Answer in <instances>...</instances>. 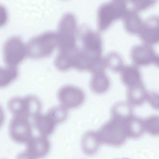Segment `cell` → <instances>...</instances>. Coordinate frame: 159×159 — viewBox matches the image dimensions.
Listing matches in <instances>:
<instances>
[{
    "label": "cell",
    "mask_w": 159,
    "mask_h": 159,
    "mask_svg": "<svg viewBox=\"0 0 159 159\" xmlns=\"http://www.w3.org/2000/svg\"><path fill=\"white\" fill-rule=\"evenodd\" d=\"M3 54L7 66H16L27 55L26 46L19 38L10 37L3 44Z\"/></svg>",
    "instance_id": "5"
},
{
    "label": "cell",
    "mask_w": 159,
    "mask_h": 159,
    "mask_svg": "<svg viewBox=\"0 0 159 159\" xmlns=\"http://www.w3.org/2000/svg\"><path fill=\"white\" fill-rule=\"evenodd\" d=\"M76 22L74 16L67 13L61 18L58 23L57 45L59 51L66 50L75 47Z\"/></svg>",
    "instance_id": "2"
},
{
    "label": "cell",
    "mask_w": 159,
    "mask_h": 159,
    "mask_svg": "<svg viewBox=\"0 0 159 159\" xmlns=\"http://www.w3.org/2000/svg\"></svg>",
    "instance_id": "23"
},
{
    "label": "cell",
    "mask_w": 159,
    "mask_h": 159,
    "mask_svg": "<svg viewBox=\"0 0 159 159\" xmlns=\"http://www.w3.org/2000/svg\"><path fill=\"white\" fill-rule=\"evenodd\" d=\"M130 55L134 64L139 67L155 63L158 55L153 46L142 42L132 48Z\"/></svg>",
    "instance_id": "7"
},
{
    "label": "cell",
    "mask_w": 159,
    "mask_h": 159,
    "mask_svg": "<svg viewBox=\"0 0 159 159\" xmlns=\"http://www.w3.org/2000/svg\"><path fill=\"white\" fill-rule=\"evenodd\" d=\"M16 66H7L0 70V86L4 87L9 84L17 76Z\"/></svg>",
    "instance_id": "15"
},
{
    "label": "cell",
    "mask_w": 159,
    "mask_h": 159,
    "mask_svg": "<svg viewBox=\"0 0 159 159\" xmlns=\"http://www.w3.org/2000/svg\"><path fill=\"white\" fill-rule=\"evenodd\" d=\"M110 80L105 72L93 74L90 86L94 93L101 94L106 92L109 88Z\"/></svg>",
    "instance_id": "13"
},
{
    "label": "cell",
    "mask_w": 159,
    "mask_h": 159,
    "mask_svg": "<svg viewBox=\"0 0 159 159\" xmlns=\"http://www.w3.org/2000/svg\"><path fill=\"white\" fill-rule=\"evenodd\" d=\"M57 42L56 33L51 31L42 33L29 40L26 46L27 55L34 59L48 56L52 52Z\"/></svg>",
    "instance_id": "1"
},
{
    "label": "cell",
    "mask_w": 159,
    "mask_h": 159,
    "mask_svg": "<svg viewBox=\"0 0 159 159\" xmlns=\"http://www.w3.org/2000/svg\"><path fill=\"white\" fill-rule=\"evenodd\" d=\"M148 94L143 83L128 88L127 92L128 102L131 106H140L147 100Z\"/></svg>",
    "instance_id": "12"
},
{
    "label": "cell",
    "mask_w": 159,
    "mask_h": 159,
    "mask_svg": "<svg viewBox=\"0 0 159 159\" xmlns=\"http://www.w3.org/2000/svg\"><path fill=\"white\" fill-rule=\"evenodd\" d=\"M155 64L159 67V55H158Z\"/></svg>",
    "instance_id": "22"
},
{
    "label": "cell",
    "mask_w": 159,
    "mask_h": 159,
    "mask_svg": "<svg viewBox=\"0 0 159 159\" xmlns=\"http://www.w3.org/2000/svg\"><path fill=\"white\" fill-rule=\"evenodd\" d=\"M131 106L128 102H118L112 107L111 111V118L125 120L133 116Z\"/></svg>",
    "instance_id": "14"
},
{
    "label": "cell",
    "mask_w": 159,
    "mask_h": 159,
    "mask_svg": "<svg viewBox=\"0 0 159 159\" xmlns=\"http://www.w3.org/2000/svg\"><path fill=\"white\" fill-rule=\"evenodd\" d=\"M128 8L124 1H115L102 5L98 11V22L100 30L106 29L116 19L123 18Z\"/></svg>",
    "instance_id": "4"
},
{
    "label": "cell",
    "mask_w": 159,
    "mask_h": 159,
    "mask_svg": "<svg viewBox=\"0 0 159 159\" xmlns=\"http://www.w3.org/2000/svg\"><path fill=\"white\" fill-rule=\"evenodd\" d=\"M7 107L14 116L29 118L39 113L41 105L36 97L28 95L24 98L15 97L11 98L8 102Z\"/></svg>",
    "instance_id": "3"
},
{
    "label": "cell",
    "mask_w": 159,
    "mask_h": 159,
    "mask_svg": "<svg viewBox=\"0 0 159 159\" xmlns=\"http://www.w3.org/2000/svg\"><path fill=\"white\" fill-rule=\"evenodd\" d=\"M145 130L153 135H159V116H150L144 120Z\"/></svg>",
    "instance_id": "17"
},
{
    "label": "cell",
    "mask_w": 159,
    "mask_h": 159,
    "mask_svg": "<svg viewBox=\"0 0 159 159\" xmlns=\"http://www.w3.org/2000/svg\"><path fill=\"white\" fill-rule=\"evenodd\" d=\"M120 72L121 81L128 88L143 83L139 67L133 64L123 66Z\"/></svg>",
    "instance_id": "10"
},
{
    "label": "cell",
    "mask_w": 159,
    "mask_h": 159,
    "mask_svg": "<svg viewBox=\"0 0 159 159\" xmlns=\"http://www.w3.org/2000/svg\"><path fill=\"white\" fill-rule=\"evenodd\" d=\"M79 52L78 48L75 47L68 50L59 51L55 59V67L62 71L74 67Z\"/></svg>",
    "instance_id": "9"
},
{
    "label": "cell",
    "mask_w": 159,
    "mask_h": 159,
    "mask_svg": "<svg viewBox=\"0 0 159 159\" xmlns=\"http://www.w3.org/2000/svg\"><path fill=\"white\" fill-rule=\"evenodd\" d=\"M147 100L152 108L159 110V93L154 92L148 93Z\"/></svg>",
    "instance_id": "21"
},
{
    "label": "cell",
    "mask_w": 159,
    "mask_h": 159,
    "mask_svg": "<svg viewBox=\"0 0 159 159\" xmlns=\"http://www.w3.org/2000/svg\"><path fill=\"white\" fill-rule=\"evenodd\" d=\"M142 42L153 46L159 43V16H151L143 21L138 34Z\"/></svg>",
    "instance_id": "8"
},
{
    "label": "cell",
    "mask_w": 159,
    "mask_h": 159,
    "mask_svg": "<svg viewBox=\"0 0 159 159\" xmlns=\"http://www.w3.org/2000/svg\"><path fill=\"white\" fill-rule=\"evenodd\" d=\"M123 19L125 30L131 34L138 35L143 21L139 12L132 8L129 9Z\"/></svg>",
    "instance_id": "11"
},
{
    "label": "cell",
    "mask_w": 159,
    "mask_h": 159,
    "mask_svg": "<svg viewBox=\"0 0 159 159\" xmlns=\"http://www.w3.org/2000/svg\"><path fill=\"white\" fill-rule=\"evenodd\" d=\"M55 123L65 120L68 116L67 109L62 107H54L50 108L47 113Z\"/></svg>",
    "instance_id": "18"
},
{
    "label": "cell",
    "mask_w": 159,
    "mask_h": 159,
    "mask_svg": "<svg viewBox=\"0 0 159 159\" xmlns=\"http://www.w3.org/2000/svg\"><path fill=\"white\" fill-rule=\"evenodd\" d=\"M57 97L61 106L67 109L79 107L85 99L83 91L78 87L70 85L60 88L58 91Z\"/></svg>",
    "instance_id": "6"
},
{
    "label": "cell",
    "mask_w": 159,
    "mask_h": 159,
    "mask_svg": "<svg viewBox=\"0 0 159 159\" xmlns=\"http://www.w3.org/2000/svg\"><path fill=\"white\" fill-rule=\"evenodd\" d=\"M125 124L136 137L141 136L145 131L144 120L134 115L126 121Z\"/></svg>",
    "instance_id": "16"
},
{
    "label": "cell",
    "mask_w": 159,
    "mask_h": 159,
    "mask_svg": "<svg viewBox=\"0 0 159 159\" xmlns=\"http://www.w3.org/2000/svg\"><path fill=\"white\" fill-rule=\"evenodd\" d=\"M154 0H135L131 1L132 8L139 12L150 7L156 3Z\"/></svg>",
    "instance_id": "20"
},
{
    "label": "cell",
    "mask_w": 159,
    "mask_h": 159,
    "mask_svg": "<svg viewBox=\"0 0 159 159\" xmlns=\"http://www.w3.org/2000/svg\"><path fill=\"white\" fill-rule=\"evenodd\" d=\"M105 59L107 66L114 71H120L123 67L121 57L117 53L111 52Z\"/></svg>",
    "instance_id": "19"
}]
</instances>
